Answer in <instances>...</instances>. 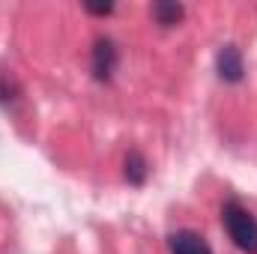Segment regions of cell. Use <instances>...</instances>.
<instances>
[{"instance_id": "cell-2", "label": "cell", "mask_w": 257, "mask_h": 254, "mask_svg": "<svg viewBox=\"0 0 257 254\" xmlns=\"http://www.w3.org/2000/svg\"><path fill=\"white\" fill-rule=\"evenodd\" d=\"M117 69V48L108 36H99L93 45V78L96 81H111Z\"/></svg>"}, {"instance_id": "cell-4", "label": "cell", "mask_w": 257, "mask_h": 254, "mask_svg": "<svg viewBox=\"0 0 257 254\" xmlns=\"http://www.w3.org/2000/svg\"><path fill=\"white\" fill-rule=\"evenodd\" d=\"M168 248H171V254H212L209 242L200 233H194V230H177V233H171L168 236Z\"/></svg>"}, {"instance_id": "cell-3", "label": "cell", "mask_w": 257, "mask_h": 254, "mask_svg": "<svg viewBox=\"0 0 257 254\" xmlns=\"http://www.w3.org/2000/svg\"><path fill=\"white\" fill-rule=\"evenodd\" d=\"M215 69H218V78L227 81V84L242 81L245 66H242V54H239V48H236V45H224V48L218 51V57H215Z\"/></svg>"}, {"instance_id": "cell-7", "label": "cell", "mask_w": 257, "mask_h": 254, "mask_svg": "<svg viewBox=\"0 0 257 254\" xmlns=\"http://www.w3.org/2000/svg\"><path fill=\"white\" fill-rule=\"evenodd\" d=\"M84 9H87L90 15H111V12H114V3H90V0H87Z\"/></svg>"}, {"instance_id": "cell-6", "label": "cell", "mask_w": 257, "mask_h": 254, "mask_svg": "<svg viewBox=\"0 0 257 254\" xmlns=\"http://www.w3.org/2000/svg\"><path fill=\"white\" fill-rule=\"evenodd\" d=\"M123 174H126V180L132 186H144V180H147V159L138 153V150H132L126 156V162H123Z\"/></svg>"}, {"instance_id": "cell-1", "label": "cell", "mask_w": 257, "mask_h": 254, "mask_svg": "<svg viewBox=\"0 0 257 254\" xmlns=\"http://www.w3.org/2000/svg\"><path fill=\"white\" fill-rule=\"evenodd\" d=\"M221 221L227 227V236L233 245L245 254H257V218L236 200H227L221 206Z\"/></svg>"}, {"instance_id": "cell-5", "label": "cell", "mask_w": 257, "mask_h": 254, "mask_svg": "<svg viewBox=\"0 0 257 254\" xmlns=\"http://www.w3.org/2000/svg\"><path fill=\"white\" fill-rule=\"evenodd\" d=\"M183 15H186V9H183L180 3H174V0H159V3H153V18H156L162 27H174V24H180Z\"/></svg>"}]
</instances>
